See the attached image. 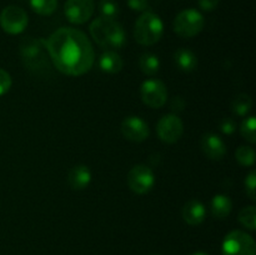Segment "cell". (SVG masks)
<instances>
[{
	"label": "cell",
	"mask_w": 256,
	"mask_h": 255,
	"mask_svg": "<svg viewBox=\"0 0 256 255\" xmlns=\"http://www.w3.org/2000/svg\"><path fill=\"white\" fill-rule=\"evenodd\" d=\"M205 216H206V209H205L204 204L199 200H189L182 208V219L186 224L192 225V226L202 224Z\"/></svg>",
	"instance_id": "14"
},
{
	"label": "cell",
	"mask_w": 256,
	"mask_h": 255,
	"mask_svg": "<svg viewBox=\"0 0 256 255\" xmlns=\"http://www.w3.org/2000/svg\"><path fill=\"white\" fill-rule=\"evenodd\" d=\"M128 5L135 12H145L148 9V0H128Z\"/></svg>",
	"instance_id": "29"
},
{
	"label": "cell",
	"mask_w": 256,
	"mask_h": 255,
	"mask_svg": "<svg viewBox=\"0 0 256 255\" xmlns=\"http://www.w3.org/2000/svg\"><path fill=\"white\" fill-rule=\"evenodd\" d=\"M240 132L248 142L255 144L256 142V120L255 116H249L242 120Z\"/></svg>",
	"instance_id": "24"
},
{
	"label": "cell",
	"mask_w": 256,
	"mask_h": 255,
	"mask_svg": "<svg viewBox=\"0 0 256 255\" xmlns=\"http://www.w3.org/2000/svg\"><path fill=\"white\" fill-rule=\"evenodd\" d=\"M92 182V172L86 165H76L68 174V184L72 190H84Z\"/></svg>",
	"instance_id": "15"
},
{
	"label": "cell",
	"mask_w": 256,
	"mask_h": 255,
	"mask_svg": "<svg viewBox=\"0 0 256 255\" xmlns=\"http://www.w3.org/2000/svg\"><path fill=\"white\" fill-rule=\"evenodd\" d=\"M192 255H209V254H206V252H196Z\"/></svg>",
	"instance_id": "31"
},
{
	"label": "cell",
	"mask_w": 256,
	"mask_h": 255,
	"mask_svg": "<svg viewBox=\"0 0 256 255\" xmlns=\"http://www.w3.org/2000/svg\"><path fill=\"white\" fill-rule=\"evenodd\" d=\"M95 5L92 0H66L65 16L72 24H84L94 14Z\"/></svg>",
	"instance_id": "11"
},
{
	"label": "cell",
	"mask_w": 256,
	"mask_h": 255,
	"mask_svg": "<svg viewBox=\"0 0 256 255\" xmlns=\"http://www.w3.org/2000/svg\"><path fill=\"white\" fill-rule=\"evenodd\" d=\"M19 52L25 66L34 74L44 75L50 72V56L46 40L42 38H22L19 44Z\"/></svg>",
	"instance_id": "2"
},
{
	"label": "cell",
	"mask_w": 256,
	"mask_h": 255,
	"mask_svg": "<svg viewBox=\"0 0 256 255\" xmlns=\"http://www.w3.org/2000/svg\"><path fill=\"white\" fill-rule=\"evenodd\" d=\"M140 95L145 105L152 109L164 106L168 100V89L162 80H145L140 88Z\"/></svg>",
	"instance_id": "9"
},
{
	"label": "cell",
	"mask_w": 256,
	"mask_h": 255,
	"mask_svg": "<svg viewBox=\"0 0 256 255\" xmlns=\"http://www.w3.org/2000/svg\"><path fill=\"white\" fill-rule=\"evenodd\" d=\"M245 184V192L246 195L252 200L256 199V172H249V175L246 176L244 182Z\"/></svg>",
	"instance_id": "26"
},
{
	"label": "cell",
	"mask_w": 256,
	"mask_h": 255,
	"mask_svg": "<svg viewBox=\"0 0 256 255\" xmlns=\"http://www.w3.org/2000/svg\"><path fill=\"white\" fill-rule=\"evenodd\" d=\"M205 19L200 12L186 9L180 12L174 20V32L180 38H194L204 29Z\"/></svg>",
	"instance_id": "5"
},
{
	"label": "cell",
	"mask_w": 256,
	"mask_h": 255,
	"mask_svg": "<svg viewBox=\"0 0 256 255\" xmlns=\"http://www.w3.org/2000/svg\"><path fill=\"white\" fill-rule=\"evenodd\" d=\"M219 2L220 0H198L199 6L202 10H205V12H212V10H214L219 5Z\"/></svg>",
	"instance_id": "30"
},
{
	"label": "cell",
	"mask_w": 256,
	"mask_h": 255,
	"mask_svg": "<svg viewBox=\"0 0 256 255\" xmlns=\"http://www.w3.org/2000/svg\"><path fill=\"white\" fill-rule=\"evenodd\" d=\"M252 100L248 94H239L232 102V112L239 116H245L252 110Z\"/></svg>",
	"instance_id": "20"
},
{
	"label": "cell",
	"mask_w": 256,
	"mask_h": 255,
	"mask_svg": "<svg viewBox=\"0 0 256 255\" xmlns=\"http://www.w3.org/2000/svg\"><path fill=\"white\" fill-rule=\"evenodd\" d=\"M222 255H255L256 244L252 235L242 230H232L222 242Z\"/></svg>",
	"instance_id": "6"
},
{
	"label": "cell",
	"mask_w": 256,
	"mask_h": 255,
	"mask_svg": "<svg viewBox=\"0 0 256 255\" xmlns=\"http://www.w3.org/2000/svg\"><path fill=\"white\" fill-rule=\"evenodd\" d=\"M235 129H236V124H235L234 120L229 119V118L222 120V124H220V130L226 135H232L235 132Z\"/></svg>",
	"instance_id": "28"
},
{
	"label": "cell",
	"mask_w": 256,
	"mask_h": 255,
	"mask_svg": "<svg viewBox=\"0 0 256 255\" xmlns=\"http://www.w3.org/2000/svg\"><path fill=\"white\" fill-rule=\"evenodd\" d=\"M122 66H124V62L122 56L112 50H108L99 58L100 70L108 74H116L122 72Z\"/></svg>",
	"instance_id": "16"
},
{
	"label": "cell",
	"mask_w": 256,
	"mask_h": 255,
	"mask_svg": "<svg viewBox=\"0 0 256 255\" xmlns=\"http://www.w3.org/2000/svg\"><path fill=\"white\" fill-rule=\"evenodd\" d=\"M200 145H202V152L212 160H222L226 154V145L224 140L219 135L212 134V132L202 135Z\"/></svg>",
	"instance_id": "13"
},
{
	"label": "cell",
	"mask_w": 256,
	"mask_h": 255,
	"mask_svg": "<svg viewBox=\"0 0 256 255\" xmlns=\"http://www.w3.org/2000/svg\"><path fill=\"white\" fill-rule=\"evenodd\" d=\"M156 132L162 142H166V144H174L182 138V132H184V124L178 115H164L158 122Z\"/></svg>",
	"instance_id": "10"
},
{
	"label": "cell",
	"mask_w": 256,
	"mask_h": 255,
	"mask_svg": "<svg viewBox=\"0 0 256 255\" xmlns=\"http://www.w3.org/2000/svg\"><path fill=\"white\" fill-rule=\"evenodd\" d=\"M99 12L102 16L108 19H115L119 15V5L114 0H100Z\"/></svg>",
	"instance_id": "25"
},
{
	"label": "cell",
	"mask_w": 256,
	"mask_h": 255,
	"mask_svg": "<svg viewBox=\"0 0 256 255\" xmlns=\"http://www.w3.org/2000/svg\"><path fill=\"white\" fill-rule=\"evenodd\" d=\"M12 76L4 69H0V95H4L12 88Z\"/></svg>",
	"instance_id": "27"
},
{
	"label": "cell",
	"mask_w": 256,
	"mask_h": 255,
	"mask_svg": "<svg viewBox=\"0 0 256 255\" xmlns=\"http://www.w3.org/2000/svg\"><path fill=\"white\" fill-rule=\"evenodd\" d=\"M128 185L135 194H146L155 184L154 172L144 164L135 165L128 174Z\"/></svg>",
	"instance_id": "8"
},
{
	"label": "cell",
	"mask_w": 256,
	"mask_h": 255,
	"mask_svg": "<svg viewBox=\"0 0 256 255\" xmlns=\"http://www.w3.org/2000/svg\"><path fill=\"white\" fill-rule=\"evenodd\" d=\"M235 158H236L239 164L242 165V166H252L256 160L255 150L252 146L242 145V146L238 148V150L235 152Z\"/></svg>",
	"instance_id": "22"
},
{
	"label": "cell",
	"mask_w": 256,
	"mask_h": 255,
	"mask_svg": "<svg viewBox=\"0 0 256 255\" xmlns=\"http://www.w3.org/2000/svg\"><path fill=\"white\" fill-rule=\"evenodd\" d=\"M239 222L246 229L254 232L256 229V209L254 205H249V206H245L240 210Z\"/></svg>",
	"instance_id": "23"
},
{
	"label": "cell",
	"mask_w": 256,
	"mask_h": 255,
	"mask_svg": "<svg viewBox=\"0 0 256 255\" xmlns=\"http://www.w3.org/2000/svg\"><path fill=\"white\" fill-rule=\"evenodd\" d=\"M28 25V14L16 5H9L0 12V26L5 32L12 35L20 34Z\"/></svg>",
	"instance_id": "7"
},
{
	"label": "cell",
	"mask_w": 256,
	"mask_h": 255,
	"mask_svg": "<svg viewBox=\"0 0 256 255\" xmlns=\"http://www.w3.org/2000/svg\"><path fill=\"white\" fill-rule=\"evenodd\" d=\"M122 134L125 139L134 142H142L149 138L150 130L146 122L139 116H128L122 122Z\"/></svg>",
	"instance_id": "12"
},
{
	"label": "cell",
	"mask_w": 256,
	"mask_h": 255,
	"mask_svg": "<svg viewBox=\"0 0 256 255\" xmlns=\"http://www.w3.org/2000/svg\"><path fill=\"white\" fill-rule=\"evenodd\" d=\"M54 66L69 76H82L92 68L95 52L86 35L75 28H60L46 40Z\"/></svg>",
	"instance_id": "1"
},
{
	"label": "cell",
	"mask_w": 256,
	"mask_h": 255,
	"mask_svg": "<svg viewBox=\"0 0 256 255\" xmlns=\"http://www.w3.org/2000/svg\"><path fill=\"white\" fill-rule=\"evenodd\" d=\"M174 62L176 66L185 72H194L198 66L196 55L185 48H180L174 52Z\"/></svg>",
	"instance_id": "17"
},
{
	"label": "cell",
	"mask_w": 256,
	"mask_h": 255,
	"mask_svg": "<svg viewBox=\"0 0 256 255\" xmlns=\"http://www.w3.org/2000/svg\"><path fill=\"white\" fill-rule=\"evenodd\" d=\"M140 70L148 76H154L158 74L160 69V60L156 55L152 52H145L139 59Z\"/></svg>",
	"instance_id": "19"
},
{
	"label": "cell",
	"mask_w": 256,
	"mask_h": 255,
	"mask_svg": "<svg viewBox=\"0 0 256 255\" xmlns=\"http://www.w3.org/2000/svg\"><path fill=\"white\" fill-rule=\"evenodd\" d=\"M89 30L94 42L104 49H122L126 42L124 28L115 19L96 18L90 24Z\"/></svg>",
	"instance_id": "3"
},
{
	"label": "cell",
	"mask_w": 256,
	"mask_h": 255,
	"mask_svg": "<svg viewBox=\"0 0 256 255\" xmlns=\"http://www.w3.org/2000/svg\"><path fill=\"white\" fill-rule=\"evenodd\" d=\"M30 6L39 15H52L58 8V0H30Z\"/></svg>",
	"instance_id": "21"
},
{
	"label": "cell",
	"mask_w": 256,
	"mask_h": 255,
	"mask_svg": "<svg viewBox=\"0 0 256 255\" xmlns=\"http://www.w3.org/2000/svg\"><path fill=\"white\" fill-rule=\"evenodd\" d=\"M164 24L159 15L152 12H144L135 22L134 38L139 44L150 46L162 39Z\"/></svg>",
	"instance_id": "4"
},
{
	"label": "cell",
	"mask_w": 256,
	"mask_h": 255,
	"mask_svg": "<svg viewBox=\"0 0 256 255\" xmlns=\"http://www.w3.org/2000/svg\"><path fill=\"white\" fill-rule=\"evenodd\" d=\"M232 209V202L228 195H215L212 200V214L216 219H225L229 216Z\"/></svg>",
	"instance_id": "18"
}]
</instances>
